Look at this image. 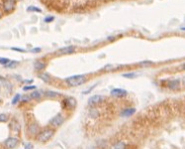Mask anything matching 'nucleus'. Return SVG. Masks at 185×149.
<instances>
[{
  "label": "nucleus",
  "instance_id": "6ab92c4d",
  "mask_svg": "<svg viewBox=\"0 0 185 149\" xmlns=\"http://www.w3.org/2000/svg\"><path fill=\"white\" fill-rule=\"evenodd\" d=\"M31 98L32 99H38L41 98V93L40 91H33L32 94H31Z\"/></svg>",
  "mask_w": 185,
  "mask_h": 149
},
{
  "label": "nucleus",
  "instance_id": "c85d7f7f",
  "mask_svg": "<svg viewBox=\"0 0 185 149\" xmlns=\"http://www.w3.org/2000/svg\"><path fill=\"white\" fill-rule=\"evenodd\" d=\"M21 99H22V101H24V102H27V101H29L30 100V98L29 96H23V98H21Z\"/></svg>",
  "mask_w": 185,
  "mask_h": 149
},
{
  "label": "nucleus",
  "instance_id": "f8f14e48",
  "mask_svg": "<svg viewBox=\"0 0 185 149\" xmlns=\"http://www.w3.org/2000/svg\"><path fill=\"white\" fill-rule=\"evenodd\" d=\"M38 130H39V127H38L37 124L33 123L29 126V132H30L31 134H36L38 132Z\"/></svg>",
  "mask_w": 185,
  "mask_h": 149
},
{
  "label": "nucleus",
  "instance_id": "bb28decb",
  "mask_svg": "<svg viewBox=\"0 0 185 149\" xmlns=\"http://www.w3.org/2000/svg\"><path fill=\"white\" fill-rule=\"evenodd\" d=\"M11 49L13 50V51H17V52H22V53H24V52H26V50L21 49V48H11Z\"/></svg>",
  "mask_w": 185,
  "mask_h": 149
},
{
  "label": "nucleus",
  "instance_id": "4be33fe9",
  "mask_svg": "<svg viewBox=\"0 0 185 149\" xmlns=\"http://www.w3.org/2000/svg\"><path fill=\"white\" fill-rule=\"evenodd\" d=\"M7 120H8V117H7L6 114L0 113V122H5Z\"/></svg>",
  "mask_w": 185,
  "mask_h": 149
},
{
  "label": "nucleus",
  "instance_id": "f03ea898",
  "mask_svg": "<svg viewBox=\"0 0 185 149\" xmlns=\"http://www.w3.org/2000/svg\"><path fill=\"white\" fill-rule=\"evenodd\" d=\"M54 135V130L53 129H46L43 132H41L39 134V141L40 142H47L48 140H50L52 138V136Z\"/></svg>",
  "mask_w": 185,
  "mask_h": 149
},
{
  "label": "nucleus",
  "instance_id": "ddd939ff",
  "mask_svg": "<svg viewBox=\"0 0 185 149\" xmlns=\"http://www.w3.org/2000/svg\"><path fill=\"white\" fill-rule=\"evenodd\" d=\"M27 11H28V12H39V13H41V12H42V9L39 8V7H37V6H29V7L27 8Z\"/></svg>",
  "mask_w": 185,
  "mask_h": 149
},
{
  "label": "nucleus",
  "instance_id": "6e6552de",
  "mask_svg": "<svg viewBox=\"0 0 185 149\" xmlns=\"http://www.w3.org/2000/svg\"><path fill=\"white\" fill-rule=\"evenodd\" d=\"M136 112V108L134 107H129V108H125L124 110H122L121 112V116H124V117H129L132 116L133 114Z\"/></svg>",
  "mask_w": 185,
  "mask_h": 149
},
{
  "label": "nucleus",
  "instance_id": "cd10ccee",
  "mask_svg": "<svg viewBox=\"0 0 185 149\" xmlns=\"http://www.w3.org/2000/svg\"><path fill=\"white\" fill-rule=\"evenodd\" d=\"M33 148H34V146H33L32 143H27L25 145V149H33Z\"/></svg>",
  "mask_w": 185,
  "mask_h": 149
},
{
  "label": "nucleus",
  "instance_id": "a878e982",
  "mask_svg": "<svg viewBox=\"0 0 185 149\" xmlns=\"http://www.w3.org/2000/svg\"><path fill=\"white\" fill-rule=\"evenodd\" d=\"M36 89V85H26L23 88L24 90H31V89Z\"/></svg>",
  "mask_w": 185,
  "mask_h": 149
},
{
  "label": "nucleus",
  "instance_id": "c756f323",
  "mask_svg": "<svg viewBox=\"0 0 185 149\" xmlns=\"http://www.w3.org/2000/svg\"><path fill=\"white\" fill-rule=\"evenodd\" d=\"M31 52H33V53H39V52H41V49L40 48H34V49L31 50Z\"/></svg>",
  "mask_w": 185,
  "mask_h": 149
},
{
  "label": "nucleus",
  "instance_id": "f3484780",
  "mask_svg": "<svg viewBox=\"0 0 185 149\" xmlns=\"http://www.w3.org/2000/svg\"><path fill=\"white\" fill-rule=\"evenodd\" d=\"M122 76H123L124 78H128V79H133V78L137 77V74H136V73H127V74H123Z\"/></svg>",
  "mask_w": 185,
  "mask_h": 149
},
{
  "label": "nucleus",
  "instance_id": "b1692460",
  "mask_svg": "<svg viewBox=\"0 0 185 149\" xmlns=\"http://www.w3.org/2000/svg\"><path fill=\"white\" fill-rule=\"evenodd\" d=\"M152 64V62H150V61H144V62H140L139 63V65L140 66H150V65H151Z\"/></svg>",
  "mask_w": 185,
  "mask_h": 149
},
{
  "label": "nucleus",
  "instance_id": "f704fd0d",
  "mask_svg": "<svg viewBox=\"0 0 185 149\" xmlns=\"http://www.w3.org/2000/svg\"><path fill=\"white\" fill-rule=\"evenodd\" d=\"M1 15H2V14H1V13H0V17H1Z\"/></svg>",
  "mask_w": 185,
  "mask_h": 149
},
{
  "label": "nucleus",
  "instance_id": "f257e3e1",
  "mask_svg": "<svg viewBox=\"0 0 185 149\" xmlns=\"http://www.w3.org/2000/svg\"><path fill=\"white\" fill-rule=\"evenodd\" d=\"M65 81L69 87H77V85L84 84L86 79H85V76H83V74H77V76H72L69 78H66Z\"/></svg>",
  "mask_w": 185,
  "mask_h": 149
},
{
  "label": "nucleus",
  "instance_id": "1a4fd4ad",
  "mask_svg": "<svg viewBox=\"0 0 185 149\" xmlns=\"http://www.w3.org/2000/svg\"><path fill=\"white\" fill-rule=\"evenodd\" d=\"M179 79H172V81H169L168 84H167V87L169 88L170 89H177L179 88Z\"/></svg>",
  "mask_w": 185,
  "mask_h": 149
},
{
  "label": "nucleus",
  "instance_id": "a211bd4d",
  "mask_svg": "<svg viewBox=\"0 0 185 149\" xmlns=\"http://www.w3.org/2000/svg\"><path fill=\"white\" fill-rule=\"evenodd\" d=\"M10 63V60L7 58H0V65H3L5 67L6 65H8Z\"/></svg>",
  "mask_w": 185,
  "mask_h": 149
},
{
  "label": "nucleus",
  "instance_id": "7c9ffc66",
  "mask_svg": "<svg viewBox=\"0 0 185 149\" xmlns=\"http://www.w3.org/2000/svg\"><path fill=\"white\" fill-rule=\"evenodd\" d=\"M95 87H96V85H94V87H92V88H90L89 89H87V90H85V91H83V94H88V93H89V91H91V90H92V89H94Z\"/></svg>",
  "mask_w": 185,
  "mask_h": 149
},
{
  "label": "nucleus",
  "instance_id": "423d86ee",
  "mask_svg": "<svg viewBox=\"0 0 185 149\" xmlns=\"http://www.w3.org/2000/svg\"><path fill=\"white\" fill-rule=\"evenodd\" d=\"M75 51L74 46H66L65 48H61L56 52V55H68L72 54Z\"/></svg>",
  "mask_w": 185,
  "mask_h": 149
},
{
  "label": "nucleus",
  "instance_id": "412c9836",
  "mask_svg": "<svg viewBox=\"0 0 185 149\" xmlns=\"http://www.w3.org/2000/svg\"><path fill=\"white\" fill-rule=\"evenodd\" d=\"M21 99V95L19 94H15V96L13 98V99H12V104H16L19 100Z\"/></svg>",
  "mask_w": 185,
  "mask_h": 149
},
{
  "label": "nucleus",
  "instance_id": "20e7f679",
  "mask_svg": "<svg viewBox=\"0 0 185 149\" xmlns=\"http://www.w3.org/2000/svg\"><path fill=\"white\" fill-rule=\"evenodd\" d=\"M63 121H65L63 116L61 114H56L55 117H53V118L50 119V123L52 125H54L55 127H58V126H60V125H61V124L63 123Z\"/></svg>",
  "mask_w": 185,
  "mask_h": 149
},
{
  "label": "nucleus",
  "instance_id": "0eeeda50",
  "mask_svg": "<svg viewBox=\"0 0 185 149\" xmlns=\"http://www.w3.org/2000/svg\"><path fill=\"white\" fill-rule=\"evenodd\" d=\"M111 94L113 96H117V98H121L127 94V90L123 89H114L111 90Z\"/></svg>",
  "mask_w": 185,
  "mask_h": 149
},
{
  "label": "nucleus",
  "instance_id": "39448f33",
  "mask_svg": "<svg viewBox=\"0 0 185 149\" xmlns=\"http://www.w3.org/2000/svg\"><path fill=\"white\" fill-rule=\"evenodd\" d=\"M15 0H4L3 2V9L5 12H11L12 10L15 8Z\"/></svg>",
  "mask_w": 185,
  "mask_h": 149
},
{
  "label": "nucleus",
  "instance_id": "72a5a7b5",
  "mask_svg": "<svg viewBox=\"0 0 185 149\" xmlns=\"http://www.w3.org/2000/svg\"><path fill=\"white\" fill-rule=\"evenodd\" d=\"M183 70H185V64L183 65Z\"/></svg>",
  "mask_w": 185,
  "mask_h": 149
},
{
  "label": "nucleus",
  "instance_id": "aec40b11",
  "mask_svg": "<svg viewBox=\"0 0 185 149\" xmlns=\"http://www.w3.org/2000/svg\"><path fill=\"white\" fill-rule=\"evenodd\" d=\"M46 95L47 96H50V98H55V96L59 95V94L56 91H50V90H49V91L46 93Z\"/></svg>",
  "mask_w": 185,
  "mask_h": 149
},
{
  "label": "nucleus",
  "instance_id": "5701e85b",
  "mask_svg": "<svg viewBox=\"0 0 185 149\" xmlns=\"http://www.w3.org/2000/svg\"><path fill=\"white\" fill-rule=\"evenodd\" d=\"M54 19H55V17H54V16H47L45 19H44V21H45L46 23H50V22H53V21H54Z\"/></svg>",
  "mask_w": 185,
  "mask_h": 149
},
{
  "label": "nucleus",
  "instance_id": "9b49d317",
  "mask_svg": "<svg viewBox=\"0 0 185 149\" xmlns=\"http://www.w3.org/2000/svg\"><path fill=\"white\" fill-rule=\"evenodd\" d=\"M34 67H35V69L37 71H42V70H44L46 68V64L42 61H36L34 63Z\"/></svg>",
  "mask_w": 185,
  "mask_h": 149
},
{
  "label": "nucleus",
  "instance_id": "2eb2a0df",
  "mask_svg": "<svg viewBox=\"0 0 185 149\" xmlns=\"http://www.w3.org/2000/svg\"><path fill=\"white\" fill-rule=\"evenodd\" d=\"M39 77H40L41 79H42V81H44L45 83H50V78L48 74H45V73H44V74H41Z\"/></svg>",
  "mask_w": 185,
  "mask_h": 149
},
{
  "label": "nucleus",
  "instance_id": "dca6fc26",
  "mask_svg": "<svg viewBox=\"0 0 185 149\" xmlns=\"http://www.w3.org/2000/svg\"><path fill=\"white\" fill-rule=\"evenodd\" d=\"M67 105H70V107H74L75 105H76V101H75L74 99H72V98H69V99H67Z\"/></svg>",
  "mask_w": 185,
  "mask_h": 149
},
{
  "label": "nucleus",
  "instance_id": "2f4dec72",
  "mask_svg": "<svg viewBox=\"0 0 185 149\" xmlns=\"http://www.w3.org/2000/svg\"><path fill=\"white\" fill-rule=\"evenodd\" d=\"M182 84H183L185 85V77L183 78V79H182Z\"/></svg>",
  "mask_w": 185,
  "mask_h": 149
},
{
  "label": "nucleus",
  "instance_id": "7ed1b4c3",
  "mask_svg": "<svg viewBox=\"0 0 185 149\" xmlns=\"http://www.w3.org/2000/svg\"><path fill=\"white\" fill-rule=\"evenodd\" d=\"M18 142H19V140L17 138H15V137H10V138L6 139L5 142H4V145H5V147L7 149H13L18 145Z\"/></svg>",
  "mask_w": 185,
  "mask_h": 149
},
{
  "label": "nucleus",
  "instance_id": "9d476101",
  "mask_svg": "<svg viewBox=\"0 0 185 149\" xmlns=\"http://www.w3.org/2000/svg\"><path fill=\"white\" fill-rule=\"evenodd\" d=\"M102 96L101 95H92L89 99H88V101H89V104H98V102H100L101 100H102Z\"/></svg>",
  "mask_w": 185,
  "mask_h": 149
},
{
  "label": "nucleus",
  "instance_id": "393cba45",
  "mask_svg": "<svg viewBox=\"0 0 185 149\" xmlns=\"http://www.w3.org/2000/svg\"><path fill=\"white\" fill-rule=\"evenodd\" d=\"M115 149H124V143L123 142H118V143L115 145Z\"/></svg>",
  "mask_w": 185,
  "mask_h": 149
},
{
  "label": "nucleus",
  "instance_id": "473e14b6",
  "mask_svg": "<svg viewBox=\"0 0 185 149\" xmlns=\"http://www.w3.org/2000/svg\"><path fill=\"white\" fill-rule=\"evenodd\" d=\"M181 30H183V31H185V27H183V28H181Z\"/></svg>",
  "mask_w": 185,
  "mask_h": 149
},
{
  "label": "nucleus",
  "instance_id": "4468645a",
  "mask_svg": "<svg viewBox=\"0 0 185 149\" xmlns=\"http://www.w3.org/2000/svg\"><path fill=\"white\" fill-rule=\"evenodd\" d=\"M18 65H19V62H18V61H10V63H9L8 65H6L5 68H8V69H13V68H16Z\"/></svg>",
  "mask_w": 185,
  "mask_h": 149
}]
</instances>
